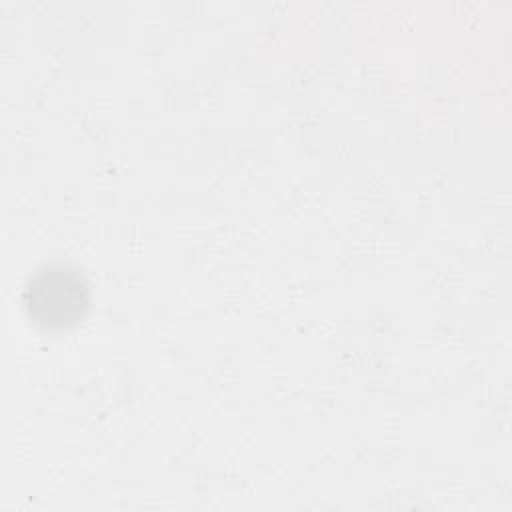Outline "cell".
I'll list each match as a JSON object with an SVG mask.
<instances>
[{"instance_id":"cell-1","label":"cell","mask_w":512,"mask_h":512,"mask_svg":"<svg viewBox=\"0 0 512 512\" xmlns=\"http://www.w3.org/2000/svg\"><path fill=\"white\" fill-rule=\"evenodd\" d=\"M30 316L44 326H66L82 316L86 306V286L80 276L66 268H48L40 272L26 290Z\"/></svg>"}]
</instances>
